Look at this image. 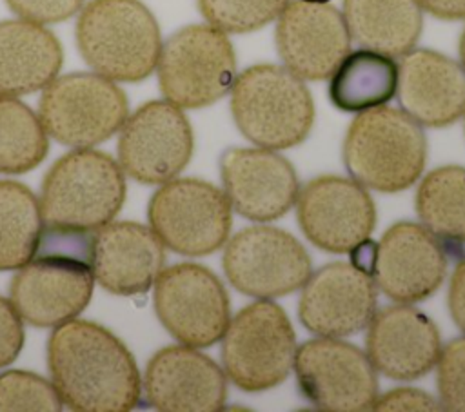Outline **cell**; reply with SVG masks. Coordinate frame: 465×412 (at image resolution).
Returning a JSON list of instances; mask_svg holds the SVG:
<instances>
[{"label":"cell","mask_w":465,"mask_h":412,"mask_svg":"<svg viewBox=\"0 0 465 412\" xmlns=\"http://www.w3.org/2000/svg\"><path fill=\"white\" fill-rule=\"evenodd\" d=\"M51 381L76 412H127L140 403L133 354L107 329L85 319L56 325L47 341Z\"/></svg>","instance_id":"1"},{"label":"cell","mask_w":465,"mask_h":412,"mask_svg":"<svg viewBox=\"0 0 465 412\" xmlns=\"http://www.w3.org/2000/svg\"><path fill=\"white\" fill-rule=\"evenodd\" d=\"M91 236L44 227L36 252L18 269L9 289L24 321L54 329L89 305L94 285Z\"/></svg>","instance_id":"2"},{"label":"cell","mask_w":465,"mask_h":412,"mask_svg":"<svg viewBox=\"0 0 465 412\" xmlns=\"http://www.w3.org/2000/svg\"><path fill=\"white\" fill-rule=\"evenodd\" d=\"M76 45L84 62L113 82H140L158 64L162 33L140 0H89L78 11Z\"/></svg>","instance_id":"3"},{"label":"cell","mask_w":465,"mask_h":412,"mask_svg":"<svg viewBox=\"0 0 465 412\" xmlns=\"http://www.w3.org/2000/svg\"><path fill=\"white\" fill-rule=\"evenodd\" d=\"M341 154L345 169L360 185L398 192L421 176L427 138L403 109L381 105L358 113L345 132Z\"/></svg>","instance_id":"4"},{"label":"cell","mask_w":465,"mask_h":412,"mask_svg":"<svg viewBox=\"0 0 465 412\" xmlns=\"http://www.w3.org/2000/svg\"><path fill=\"white\" fill-rule=\"evenodd\" d=\"M125 200V176L116 160L91 147L64 154L44 178V227L93 234L114 220Z\"/></svg>","instance_id":"5"},{"label":"cell","mask_w":465,"mask_h":412,"mask_svg":"<svg viewBox=\"0 0 465 412\" xmlns=\"http://www.w3.org/2000/svg\"><path fill=\"white\" fill-rule=\"evenodd\" d=\"M229 93L238 131L258 147L289 149L312 129V94L285 65H251L234 78Z\"/></svg>","instance_id":"6"},{"label":"cell","mask_w":465,"mask_h":412,"mask_svg":"<svg viewBox=\"0 0 465 412\" xmlns=\"http://www.w3.org/2000/svg\"><path fill=\"white\" fill-rule=\"evenodd\" d=\"M156 74L167 102L180 109L207 107L232 87L234 47L227 33L211 24L185 25L162 44Z\"/></svg>","instance_id":"7"},{"label":"cell","mask_w":465,"mask_h":412,"mask_svg":"<svg viewBox=\"0 0 465 412\" xmlns=\"http://www.w3.org/2000/svg\"><path fill=\"white\" fill-rule=\"evenodd\" d=\"M294 354V329L285 310L271 299L243 307L222 336L223 370L245 392L278 387L289 376Z\"/></svg>","instance_id":"8"},{"label":"cell","mask_w":465,"mask_h":412,"mask_svg":"<svg viewBox=\"0 0 465 412\" xmlns=\"http://www.w3.org/2000/svg\"><path fill=\"white\" fill-rule=\"evenodd\" d=\"M129 116L125 93L98 73L56 76L42 89L38 118L53 140L74 149L116 134Z\"/></svg>","instance_id":"9"},{"label":"cell","mask_w":465,"mask_h":412,"mask_svg":"<svg viewBox=\"0 0 465 412\" xmlns=\"http://www.w3.org/2000/svg\"><path fill=\"white\" fill-rule=\"evenodd\" d=\"M147 218L163 247L183 256H205L227 241L232 207L227 194L209 181L173 178L151 196Z\"/></svg>","instance_id":"10"},{"label":"cell","mask_w":465,"mask_h":412,"mask_svg":"<svg viewBox=\"0 0 465 412\" xmlns=\"http://www.w3.org/2000/svg\"><path fill=\"white\" fill-rule=\"evenodd\" d=\"M222 265L236 290L258 299L291 294L312 274L305 247L292 234L269 225L236 232L225 245Z\"/></svg>","instance_id":"11"},{"label":"cell","mask_w":465,"mask_h":412,"mask_svg":"<svg viewBox=\"0 0 465 412\" xmlns=\"http://www.w3.org/2000/svg\"><path fill=\"white\" fill-rule=\"evenodd\" d=\"M154 310L174 339L194 348L218 343L231 319L225 287L198 263L162 269L154 281Z\"/></svg>","instance_id":"12"},{"label":"cell","mask_w":465,"mask_h":412,"mask_svg":"<svg viewBox=\"0 0 465 412\" xmlns=\"http://www.w3.org/2000/svg\"><path fill=\"white\" fill-rule=\"evenodd\" d=\"M305 399L327 412L372 408L378 379L367 354L340 338H314L300 345L292 363Z\"/></svg>","instance_id":"13"},{"label":"cell","mask_w":465,"mask_h":412,"mask_svg":"<svg viewBox=\"0 0 465 412\" xmlns=\"http://www.w3.org/2000/svg\"><path fill=\"white\" fill-rule=\"evenodd\" d=\"M193 129L180 107L151 100L127 116L118 136V165L145 185L176 178L193 156Z\"/></svg>","instance_id":"14"},{"label":"cell","mask_w":465,"mask_h":412,"mask_svg":"<svg viewBox=\"0 0 465 412\" xmlns=\"http://www.w3.org/2000/svg\"><path fill=\"white\" fill-rule=\"evenodd\" d=\"M296 220L312 245L343 254L369 240L376 225V207L356 180L325 174L300 189Z\"/></svg>","instance_id":"15"},{"label":"cell","mask_w":465,"mask_h":412,"mask_svg":"<svg viewBox=\"0 0 465 412\" xmlns=\"http://www.w3.org/2000/svg\"><path fill=\"white\" fill-rule=\"evenodd\" d=\"M447 274V250L438 236L414 221L391 225L376 245L372 278L398 303L432 296Z\"/></svg>","instance_id":"16"},{"label":"cell","mask_w":465,"mask_h":412,"mask_svg":"<svg viewBox=\"0 0 465 412\" xmlns=\"http://www.w3.org/2000/svg\"><path fill=\"white\" fill-rule=\"evenodd\" d=\"M374 312V278L354 263H327L302 287L298 316L302 325L318 336H352L369 325Z\"/></svg>","instance_id":"17"},{"label":"cell","mask_w":465,"mask_h":412,"mask_svg":"<svg viewBox=\"0 0 465 412\" xmlns=\"http://www.w3.org/2000/svg\"><path fill=\"white\" fill-rule=\"evenodd\" d=\"M276 51L302 80H325L351 51L343 15L329 4L289 0L276 18Z\"/></svg>","instance_id":"18"},{"label":"cell","mask_w":465,"mask_h":412,"mask_svg":"<svg viewBox=\"0 0 465 412\" xmlns=\"http://www.w3.org/2000/svg\"><path fill=\"white\" fill-rule=\"evenodd\" d=\"M223 192L247 220H278L296 203L300 183L294 167L265 147H232L220 158Z\"/></svg>","instance_id":"19"},{"label":"cell","mask_w":465,"mask_h":412,"mask_svg":"<svg viewBox=\"0 0 465 412\" xmlns=\"http://www.w3.org/2000/svg\"><path fill=\"white\" fill-rule=\"evenodd\" d=\"M142 392L162 412H216L227 399L225 372L189 345L158 350L147 363Z\"/></svg>","instance_id":"20"},{"label":"cell","mask_w":465,"mask_h":412,"mask_svg":"<svg viewBox=\"0 0 465 412\" xmlns=\"http://www.w3.org/2000/svg\"><path fill=\"white\" fill-rule=\"evenodd\" d=\"M441 339L434 321L409 303L374 312L367 325L365 354L391 379H416L436 367Z\"/></svg>","instance_id":"21"},{"label":"cell","mask_w":465,"mask_h":412,"mask_svg":"<svg viewBox=\"0 0 465 412\" xmlns=\"http://www.w3.org/2000/svg\"><path fill=\"white\" fill-rule=\"evenodd\" d=\"M163 243L151 227L109 221L91 236L94 281L120 296L147 292L163 269Z\"/></svg>","instance_id":"22"},{"label":"cell","mask_w":465,"mask_h":412,"mask_svg":"<svg viewBox=\"0 0 465 412\" xmlns=\"http://www.w3.org/2000/svg\"><path fill=\"white\" fill-rule=\"evenodd\" d=\"M400 107L421 127H447L465 114V69L432 51L411 49L398 64Z\"/></svg>","instance_id":"23"},{"label":"cell","mask_w":465,"mask_h":412,"mask_svg":"<svg viewBox=\"0 0 465 412\" xmlns=\"http://www.w3.org/2000/svg\"><path fill=\"white\" fill-rule=\"evenodd\" d=\"M58 38L45 25L15 18L0 22V94L24 96L51 83L62 67Z\"/></svg>","instance_id":"24"},{"label":"cell","mask_w":465,"mask_h":412,"mask_svg":"<svg viewBox=\"0 0 465 412\" xmlns=\"http://www.w3.org/2000/svg\"><path fill=\"white\" fill-rule=\"evenodd\" d=\"M341 15L351 40L389 56L414 49L423 27L418 0H343Z\"/></svg>","instance_id":"25"},{"label":"cell","mask_w":465,"mask_h":412,"mask_svg":"<svg viewBox=\"0 0 465 412\" xmlns=\"http://www.w3.org/2000/svg\"><path fill=\"white\" fill-rule=\"evenodd\" d=\"M398 89V62L394 56L356 49L329 76L327 94L331 103L343 113H363L387 105Z\"/></svg>","instance_id":"26"},{"label":"cell","mask_w":465,"mask_h":412,"mask_svg":"<svg viewBox=\"0 0 465 412\" xmlns=\"http://www.w3.org/2000/svg\"><path fill=\"white\" fill-rule=\"evenodd\" d=\"M44 232L40 201L22 183L0 180V270H18Z\"/></svg>","instance_id":"27"},{"label":"cell","mask_w":465,"mask_h":412,"mask_svg":"<svg viewBox=\"0 0 465 412\" xmlns=\"http://www.w3.org/2000/svg\"><path fill=\"white\" fill-rule=\"evenodd\" d=\"M416 212L441 241L465 243V167L443 165L418 185Z\"/></svg>","instance_id":"28"},{"label":"cell","mask_w":465,"mask_h":412,"mask_svg":"<svg viewBox=\"0 0 465 412\" xmlns=\"http://www.w3.org/2000/svg\"><path fill=\"white\" fill-rule=\"evenodd\" d=\"M38 114L16 96L0 94V172L22 174L47 154L49 140Z\"/></svg>","instance_id":"29"},{"label":"cell","mask_w":465,"mask_h":412,"mask_svg":"<svg viewBox=\"0 0 465 412\" xmlns=\"http://www.w3.org/2000/svg\"><path fill=\"white\" fill-rule=\"evenodd\" d=\"M289 0H198L207 24L223 33H251L278 18Z\"/></svg>","instance_id":"30"},{"label":"cell","mask_w":465,"mask_h":412,"mask_svg":"<svg viewBox=\"0 0 465 412\" xmlns=\"http://www.w3.org/2000/svg\"><path fill=\"white\" fill-rule=\"evenodd\" d=\"M62 407L64 401L53 381L24 370L0 374V412H58Z\"/></svg>","instance_id":"31"},{"label":"cell","mask_w":465,"mask_h":412,"mask_svg":"<svg viewBox=\"0 0 465 412\" xmlns=\"http://www.w3.org/2000/svg\"><path fill=\"white\" fill-rule=\"evenodd\" d=\"M440 407L450 412H465V338L449 341L438 358Z\"/></svg>","instance_id":"32"},{"label":"cell","mask_w":465,"mask_h":412,"mask_svg":"<svg viewBox=\"0 0 465 412\" xmlns=\"http://www.w3.org/2000/svg\"><path fill=\"white\" fill-rule=\"evenodd\" d=\"M18 18L36 24H56L76 15L85 0H5Z\"/></svg>","instance_id":"33"},{"label":"cell","mask_w":465,"mask_h":412,"mask_svg":"<svg viewBox=\"0 0 465 412\" xmlns=\"http://www.w3.org/2000/svg\"><path fill=\"white\" fill-rule=\"evenodd\" d=\"M24 345L22 318L11 299L0 296V367L9 365Z\"/></svg>","instance_id":"34"},{"label":"cell","mask_w":465,"mask_h":412,"mask_svg":"<svg viewBox=\"0 0 465 412\" xmlns=\"http://www.w3.org/2000/svg\"><path fill=\"white\" fill-rule=\"evenodd\" d=\"M440 401L420 388L401 387L392 388L376 397L372 410L378 412H398V410H440Z\"/></svg>","instance_id":"35"},{"label":"cell","mask_w":465,"mask_h":412,"mask_svg":"<svg viewBox=\"0 0 465 412\" xmlns=\"http://www.w3.org/2000/svg\"><path fill=\"white\" fill-rule=\"evenodd\" d=\"M449 310L458 329L465 334V258L458 261L450 276Z\"/></svg>","instance_id":"36"},{"label":"cell","mask_w":465,"mask_h":412,"mask_svg":"<svg viewBox=\"0 0 465 412\" xmlns=\"http://www.w3.org/2000/svg\"><path fill=\"white\" fill-rule=\"evenodd\" d=\"M421 11L441 20H465V0H418Z\"/></svg>","instance_id":"37"},{"label":"cell","mask_w":465,"mask_h":412,"mask_svg":"<svg viewBox=\"0 0 465 412\" xmlns=\"http://www.w3.org/2000/svg\"><path fill=\"white\" fill-rule=\"evenodd\" d=\"M458 53H460V64H461L463 69H465V29H463V33H461V36H460Z\"/></svg>","instance_id":"38"},{"label":"cell","mask_w":465,"mask_h":412,"mask_svg":"<svg viewBox=\"0 0 465 412\" xmlns=\"http://www.w3.org/2000/svg\"><path fill=\"white\" fill-rule=\"evenodd\" d=\"M303 2H312V4H329L331 0H303Z\"/></svg>","instance_id":"39"},{"label":"cell","mask_w":465,"mask_h":412,"mask_svg":"<svg viewBox=\"0 0 465 412\" xmlns=\"http://www.w3.org/2000/svg\"><path fill=\"white\" fill-rule=\"evenodd\" d=\"M463 116H465V114H463Z\"/></svg>","instance_id":"40"}]
</instances>
